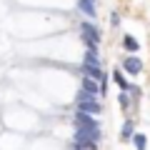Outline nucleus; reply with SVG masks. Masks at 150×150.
Listing matches in <instances>:
<instances>
[{
    "mask_svg": "<svg viewBox=\"0 0 150 150\" xmlns=\"http://www.w3.org/2000/svg\"><path fill=\"white\" fill-rule=\"evenodd\" d=\"M123 70L128 75H140L143 73V60L138 55H128V58H123Z\"/></svg>",
    "mask_w": 150,
    "mask_h": 150,
    "instance_id": "obj_3",
    "label": "nucleus"
},
{
    "mask_svg": "<svg viewBox=\"0 0 150 150\" xmlns=\"http://www.w3.org/2000/svg\"><path fill=\"white\" fill-rule=\"evenodd\" d=\"M83 75H88V78H95V80H108L105 75H103V70H100V65H95V63H83Z\"/></svg>",
    "mask_w": 150,
    "mask_h": 150,
    "instance_id": "obj_6",
    "label": "nucleus"
},
{
    "mask_svg": "<svg viewBox=\"0 0 150 150\" xmlns=\"http://www.w3.org/2000/svg\"><path fill=\"white\" fill-rule=\"evenodd\" d=\"M78 8L85 18H95L98 10H95V0H78Z\"/></svg>",
    "mask_w": 150,
    "mask_h": 150,
    "instance_id": "obj_9",
    "label": "nucleus"
},
{
    "mask_svg": "<svg viewBox=\"0 0 150 150\" xmlns=\"http://www.w3.org/2000/svg\"><path fill=\"white\" fill-rule=\"evenodd\" d=\"M112 80H115V83L120 85V90H130V93H135V95H138V88H135V85H130V83H128V78H125V75L120 73V70H112Z\"/></svg>",
    "mask_w": 150,
    "mask_h": 150,
    "instance_id": "obj_7",
    "label": "nucleus"
},
{
    "mask_svg": "<svg viewBox=\"0 0 150 150\" xmlns=\"http://www.w3.org/2000/svg\"><path fill=\"white\" fill-rule=\"evenodd\" d=\"M80 38H83V43H85V48L88 45H100V40H103L98 25H93L88 20H83V25H80Z\"/></svg>",
    "mask_w": 150,
    "mask_h": 150,
    "instance_id": "obj_2",
    "label": "nucleus"
},
{
    "mask_svg": "<svg viewBox=\"0 0 150 150\" xmlns=\"http://www.w3.org/2000/svg\"><path fill=\"white\" fill-rule=\"evenodd\" d=\"M118 103H120V108H128L130 105V98H128V93H125V90L118 95Z\"/></svg>",
    "mask_w": 150,
    "mask_h": 150,
    "instance_id": "obj_13",
    "label": "nucleus"
},
{
    "mask_svg": "<svg viewBox=\"0 0 150 150\" xmlns=\"http://www.w3.org/2000/svg\"><path fill=\"white\" fill-rule=\"evenodd\" d=\"M98 140H93V138H83V135H75V140H73V148H88V150H95L98 148Z\"/></svg>",
    "mask_w": 150,
    "mask_h": 150,
    "instance_id": "obj_8",
    "label": "nucleus"
},
{
    "mask_svg": "<svg viewBox=\"0 0 150 150\" xmlns=\"http://www.w3.org/2000/svg\"><path fill=\"white\" fill-rule=\"evenodd\" d=\"M110 23H112V25H118V23H120V15H118V13H112V15H110Z\"/></svg>",
    "mask_w": 150,
    "mask_h": 150,
    "instance_id": "obj_14",
    "label": "nucleus"
},
{
    "mask_svg": "<svg viewBox=\"0 0 150 150\" xmlns=\"http://www.w3.org/2000/svg\"><path fill=\"white\" fill-rule=\"evenodd\" d=\"M83 93H88V95H93V98L103 95V90H100V80H95V78H88V75H83Z\"/></svg>",
    "mask_w": 150,
    "mask_h": 150,
    "instance_id": "obj_5",
    "label": "nucleus"
},
{
    "mask_svg": "<svg viewBox=\"0 0 150 150\" xmlns=\"http://www.w3.org/2000/svg\"><path fill=\"white\" fill-rule=\"evenodd\" d=\"M123 45H125V50H130V53H138V50H140V43L135 40L133 35H125L123 38Z\"/></svg>",
    "mask_w": 150,
    "mask_h": 150,
    "instance_id": "obj_10",
    "label": "nucleus"
},
{
    "mask_svg": "<svg viewBox=\"0 0 150 150\" xmlns=\"http://www.w3.org/2000/svg\"><path fill=\"white\" fill-rule=\"evenodd\" d=\"M75 103H78V110H85V112H90V115H100L103 112V105L98 103V98L88 95V93H83V90L78 93Z\"/></svg>",
    "mask_w": 150,
    "mask_h": 150,
    "instance_id": "obj_1",
    "label": "nucleus"
},
{
    "mask_svg": "<svg viewBox=\"0 0 150 150\" xmlns=\"http://www.w3.org/2000/svg\"><path fill=\"white\" fill-rule=\"evenodd\" d=\"M133 145H135V148H140V150H143L145 148V145H148V138H145V135H133Z\"/></svg>",
    "mask_w": 150,
    "mask_h": 150,
    "instance_id": "obj_12",
    "label": "nucleus"
},
{
    "mask_svg": "<svg viewBox=\"0 0 150 150\" xmlns=\"http://www.w3.org/2000/svg\"><path fill=\"white\" fill-rule=\"evenodd\" d=\"M75 135H83V138H93V140H98V143H100L103 130H100V125H78Z\"/></svg>",
    "mask_w": 150,
    "mask_h": 150,
    "instance_id": "obj_4",
    "label": "nucleus"
},
{
    "mask_svg": "<svg viewBox=\"0 0 150 150\" xmlns=\"http://www.w3.org/2000/svg\"><path fill=\"white\" fill-rule=\"evenodd\" d=\"M133 135H135V133H133V123L128 120V123L120 128V140H128V138H133Z\"/></svg>",
    "mask_w": 150,
    "mask_h": 150,
    "instance_id": "obj_11",
    "label": "nucleus"
}]
</instances>
